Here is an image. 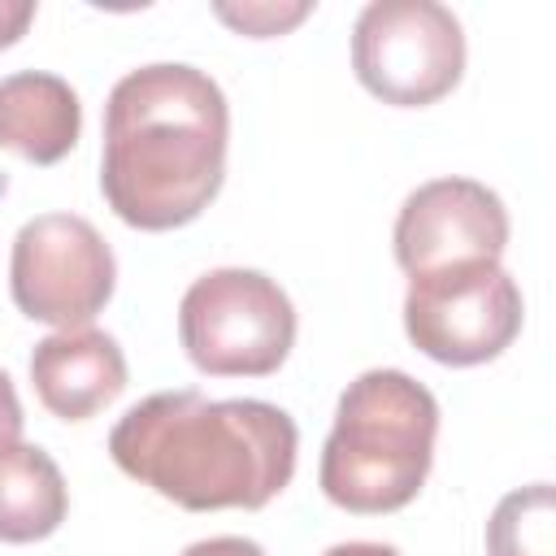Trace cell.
<instances>
[{"mask_svg": "<svg viewBox=\"0 0 556 556\" xmlns=\"http://www.w3.org/2000/svg\"><path fill=\"white\" fill-rule=\"evenodd\" d=\"M30 382L39 404L61 421H87L126 391V356L113 334L78 326L56 330L30 352Z\"/></svg>", "mask_w": 556, "mask_h": 556, "instance_id": "obj_9", "label": "cell"}, {"mask_svg": "<svg viewBox=\"0 0 556 556\" xmlns=\"http://www.w3.org/2000/svg\"><path fill=\"white\" fill-rule=\"evenodd\" d=\"M486 556H556V491L534 482L508 491L486 521Z\"/></svg>", "mask_w": 556, "mask_h": 556, "instance_id": "obj_12", "label": "cell"}, {"mask_svg": "<svg viewBox=\"0 0 556 556\" xmlns=\"http://www.w3.org/2000/svg\"><path fill=\"white\" fill-rule=\"evenodd\" d=\"M521 287L500 261H465L408 278L404 330L439 365L495 361L521 334Z\"/></svg>", "mask_w": 556, "mask_h": 556, "instance_id": "obj_6", "label": "cell"}, {"mask_svg": "<svg viewBox=\"0 0 556 556\" xmlns=\"http://www.w3.org/2000/svg\"><path fill=\"white\" fill-rule=\"evenodd\" d=\"M117 261L104 235L74 213H39L13 239V304L43 326L78 330L113 295Z\"/></svg>", "mask_w": 556, "mask_h": 556, "instance_id": "obj_7", "label": "cell"}, {"mask_svg": "<svg viewBox=\"0 0 556 556\" xmlns=\"http://www.w3.org/2000/svg\"><path fill=\"white\" fill-rule=\"evenodd\" d=\"M321 556H400L391 543H334Z\"/></svg>", "mask_w": 556, "mask_h": 556, "instance_id": "obj_17", "label": "cell"}, {"mask_svg": "<svg viewBox=\"0 0 556 556\" xmlns=\"http://www.w3.org/2000/svg\"><path fill=\"white\" fill-rule=\"evenodd\" d=\"M230 109L222 87L178 61L130 70L104 104L100 191L135 230L195 222L226 178Z\"/></svg>", "mask_w": 556, "mask_h": 556, "instance_id": "obj_1", "label": "cell"}, {"mask_svg": "<svg viewBox=\"0 0 556 556\" xmlns=\"http://www.w3.org/2000/svg\"><path fill=\"white\" fill-rule=\"evenodd\" d=\"M352 70L382 104H434L465 74V30L434 0H374L352 30Z\"/></svg>", "mask_w": 556, "mask_h": 556, "instance_id": "obj_5", "label": "cell"}, {"mask_svg": "<svg viewBox=\"0 0 556 556\" xmlns=\"http://www.w3.org/2000/svg\"><path fill=\"white\" fill-rule=\"evenodd\" d=\"M313 13V4H217V17L252 39H269L291 30L295 22H304Z\"/></svg>", "mask_w": 556, "mask_h": 556, "instance_id": "obj_13", "label": "cell"}, {"mask_svg": "<svg viewBox=\"0 0 556 556\" xmlns=\"http://www.w3.org/2000/svg\"><path fill=\"white\" fill-rule=\"evenodd\" d=\"M30 22H35V4L30 0H0V48L17 43Z\"/></svg>", "mask_w": 556, "mask_h": 556, "instance_id": "obj_15", "label": "cell"}, {"mask_svg": "<svg viewBox=\"0 0 556 556\" xmlns=\"http://www.w3.org/2000/svg\"><path fill=\"white\" fill-rule=\"evenodd\" d=\"M178 334L200 374L265 378L295 343V308L261 269H208L178 304Z\"/></svg>", "mask_w": 556, "mask_h": 556, "instance_id": "obj_4", "label": "cell"}, {"mask_svg": "<svg viewBox=\"0 0 556 556\" xmlns=\"http://www.w3.org/2000/svg\"><path fill=\"white\" fill-rule=\"evenodd\" d=\"M182 556H265V547L252 543V539H239V534H222V539H200V543H191Z\"/></svg>", "mask_w": 556, "mask_h": 556, "instance_id": "obj_16", "label": "cell"}, {"mask_svg": "<svg viewBox=\"0 0 556 556\" xmlns=\"http://www.w3.org/2000/svg\"><path fill=\"white\" fill-rule=\"evenodd\" d=\"M439 434L434 395L404 369H365L339 395L321 447V491L348 513H395L417 500Z\"/></svg>", "mask_w": 556, "mask_h": 556, "instance_id": "obj_3", "label": "cell"}, {"mask_svg": "<svg viewBox=\"0 0 556 556\" xmlns=\"http://www.w3.org/2000/svg\"><path fill=\"white\" fill-rule=\"evenodd\" d=\"M17 439H22V404H17L9 374L0 369V452L17 447Z\"/></svg>", "mask_w": 556, "mask_h": 556, "instance_id": "obj_14", "label": "cell"}, {"mask_svg": "<svg viewBox=\"0 0 556 556\" xmlns=\"http://www.w3.org/2000/svg\"><path fill=\"white\" fill-rule=\"evenodd\" d=\"M508 243L504 200L473 178L421 182L395 217V261L408 278L465 261H500Z\"/></svg>", "mask_w": 556, "mask_h": 556, "instance_id": "obj_8", "label": "cell"}, {"mask_svg": "<svg viewBox=\"0 0 556 556\" xmlns=\"http://www.w3.org/2000/svg\"><path fill=\"white\" fill-rule=\"evenodd\" d=\"M83 130V104L74 87L43 70L0 78V148L30 165H56L70 156Z\"/></svg>", "mask_w": 556, "mask_h": 556, "instance_id": "obj_10", "label": "cell"}, {"mask_svg": "<svg viewBox=\"0 0 556 556\" xmlns=\"http://www.w3.org/2000/svg\"><path fill=\"white\" fill-rule=\"evenodd\" d=\"M300 430L265 400L156 391L109 434L113 465L187 513L265 508L295 473Z\"/></svg>", "mask_w": 556, "mask_h": 556, "instance_id": "obj_2", "label": "cell"}, {"mask_svg": "<svg viewBox=\"0 0 556 556\" xmlns=\"http://www.w3.org/2000/svg\"><path fill=\"white\" fill-rule=\"evenodd\" d=\"M70 508L65 478L43 447L17 443L0 452V543L48 539Z\"/></svg>", "mask_w": 556, "mask_h": 556, "instance_id": "obj_11", "label": "cell"}]
</instances>
